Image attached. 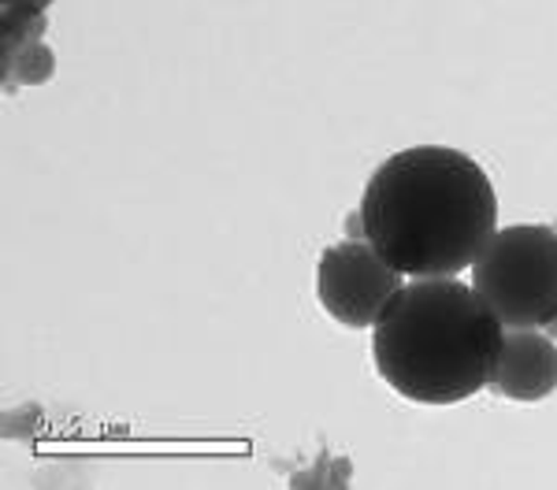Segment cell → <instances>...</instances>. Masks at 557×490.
<instances>
[{"label": "cell", "mask_w": 557, "mask_h": 490, "mask_svg": "<svg viewBox=\"0 0 557 490\" xmlns=\"http://www.w3.org/2000/svg\"><path fill=\"white\" fill-rule=\"evenodd\" d=\"M364 238L409 279L461 275L498 230L491 175L450 146L386 156L361 198Z\"/></svg>", "instance_id": "1"}, {"label": "cell", "mask_w": 557, "mask_h": 490, "mask_svg": "<svg viewBox=\"0 0 557 490\" xmlns=\"http://www.w3.org/2000/svg\"><path fill=\"white\" fill-rule=\"evenodd\" d=\"M506 324L461 275L409 279L372 327L386 387L417 405H457L491 387Z\"/></svg>", "instance_id": "2"}, {"label": "cell", "mask_w": 557, "mask_h": 490, "mask_svg": "<svg viewBox=\"0 0 557 490\" xmlns=\"http://www.w3.org/2000/svg\"><path fill=\"white\" fill-rule=\"evenodd\" d=\"M469 272L506 327H550L557 319V230L539 223L494 230Z\"/></svg>", "instance_id": "3"}, {"label": "cell", "mask_w": 557, "mask_h": 490, "mask_svg": "<svg viewBox=\"0 0 557 490\" xmlns=\"http://www.w3.org/2000/svg\"><path fill=\"white\" fill-rule=\"evenodd\" d=\"M401 287H406V275L391 261H383L368 238H346L323 249L317 267V298L338 324L375 327Z\"/></svg>", "instance_id": "4"}, {"label": "cell", "mask_w": 557, "mask_h": 490, "mask_svg": "<svg viewBox=\"0 0 557 490\" xmlns=\"http://www.w3.org/2000/svg\"><path fill=\"white\" fill-rule=\"evenodd\" d=\"M491 390L513 401H543L557 390V342L539 327H506Z\"/></svg>", "instance_id": "5"}, {"label": "cell", "mask_w": 557, "mask_h": 490, "mask_svg": "<svg viewBox=\"0 0 557 490\" xmlns=\"http://www.w3.org/2000/svg\"><path fill=\"white\" fill-rule=\"evenodd\" d=\"M4 71L8 78L23 86H45L52 75H57V56L45 41H30L15 52H4Z\"/></svg>", "instance_id": "6"}, {"label": "cell", "mask_w": 557, "mask_h": 490, "mask_svg": "<svg viewBox=\"0 0 557 490\" xmlns=\"http://www.w3.org/2000/svg\"><path fill=\"white\" fill-rule=\"evenodd\" d=\"M45 8H34L26 0H8L4 8V52H15L30 41H41L45 38Z\"/></svg>", "instance_id": "7"}]
</instances>
